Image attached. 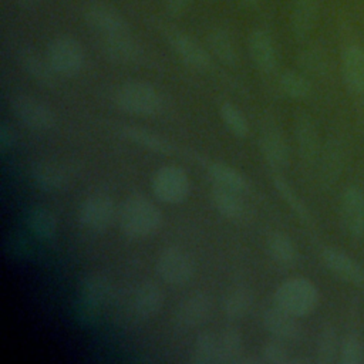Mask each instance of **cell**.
<instances>
[{"mask_svg": "<svg viewBox=\"0 0 364 364\" xmlns=\"http://www.w3.org/2000/svg\"><path fill=\"white\" fill-rule=\"evenodd\" d=\"M192 0H166L165 9L171 17H181L189 7Z\"/></svg>", "mask_w": 364, "mask_h": 364, "instance_id": "obj_45", "label": "cell"}, {"mask_svg": "<svg viewBox=\"0 0 364 364\" xmlns=\"http://www.w3.org/2000/svg\"><path fill=\"white\" fill-rule=\"evenodd\" d=\"M115 105L136 117H154L162 109V97L159 91L146 81H127L121 84L114 95Z\"/></svg>", "mask_w": 364, "mask_h": 364, "instance_id": "obj_2", "label": "cell"}, {"mask_svg": "<svg viewBox=\"0 0 364 364\" xmlns=\"http://www.w3.org/2000/svg\"><path fill=\"white\" fill-rule=\"evenodd\" d=\"M267 252L272 260L283 267H291L299 260V250L294 242L283 232H272L267 237Z\"/></svg>", "mask_w": 364, "mask_h": 364, "instance_id": "obj_30", "label": "cell"}, {"mask_svg": "<svg viewBox=\"0 0 364 364\" xmlns=\"http://www.w3.org/2000/svg\"><path fill=\"white\" fill-rule=\"evenodd\" d=\"M104 38V53L105 55L118 64H136L144 57L142 47L128 34H118Z\"/></svg>", "mask_w": 364, "mask_h": 364, "instance_id": "obj_20", "label": "cell"}, {"mask_svg": "<svg viewBox=\"0 0 364 364\" xmlns=\"http://www.w3.org/2000/svg\"><path fill=\"white\" fill-rule=\"evenodd\" d=\"M101 313H102V307H98L80 297H74L73 316L78 324L84 327H91L98 323Z\"/></svg>", "mask_w": 364, "mask_h": 364, "instance_id": "obj_40", "label": "cell"}, {"mask_svg": "<svg viewBox=\"0 0 364 364\" xmlns=\"http://www.w3.org/2000/svg\"><path fill=\"white\" fill-rule=\"evenodd\" d=\"M320 259L326 269L343 282L351 283L354 286L364 284V269L347 253L336 247H323L320 252Z\"/></svg>", "mask_w": 364, "mask_h": 364, "instance_id": "obj_12", "label": "cell"}, {"mask_svg": "<svg viewBox=\"0 0 364 364\" xmlns=\"http://www.w3.org/2000/svg\"><path fill=\"white\" fill-rule=\"evenodd\" d=\"M205 168L206 173L215 185L239 193L247 191V181L243 173L239 172L236 168L219 161H209L205 164Z\"/></svg>", "mask_w": 364, "mask_h": 364, "instance_id": "obj_28", "label": "cell"}, {"mask_svg": "<svg viewBox=\"0 0 364 364\" xmlns=\"http://www.w3.org/2000/svg\"><path fill=\"white\" fill-rule=\"evenodd\" d=\"M294 138L301 161L314 165L320 158V138L314 121L306 112H300L294 119Z\"/></svg>", "mask_w": 364, "mask_h": 364, "instance_id": "obj_14", "label": "cell"}, {"mask_svg": "<svg viewBox=\"0 0 364 364\" xmlns=\"http://www.w3.org/2000/svg\"><path fill=\"white\" fill-rule=\"evenodd\" d=\"M260 357L263 358L264 363H269V364H289L291 361L284 341L277 338L269 340L263 344Z\"/></svg>", "mask_w": 364, "mask_h": 364, "instance_id": "obj_42", "label": "cell"}, {"mask_svg": "<svg viewBox=\"0 0 364 364\" xmlns=\"http://www.w3.org/2000/svg\"><path fill=\"white\" fill-rule=\"evenodd\" d=\"M26 226L36 239L48 242L54 239L58 222L55 215L48 208L33 205L26 212Z\"/></svg>", "mask_w": 364, "mask_h": 364, "instance_id": "obj_25", "label": "cell"}, {"mask_svg": "<svg viewBox=\"0 0 364 364\" xmlns=\"http://www.w3.org/2000/svg\"><path fill=\"white\" fill-rule=\"evenodd\" d=\"M162 306L164 290L158 283L145 280L136 286L132 297V307L139 317L151 318L159 313Z\"/></svg>", "mask_w": 364, "mask_h": 364, "instance_id": "obj_21", "label": "cell"}, {"mask_svg": "<svg viewBox=\"0 0 364 364\" xmlns=\"http://www.w3.org/2000/svg\"><path fill=\"white\" fill-rule=\"evenodd\" d=\"M341 77L351 92H364V48L360 46L344 48L341 54Z\"/></svg>", "mask_w": 364, "mask_h": 364, "instance_id": "obj_19", "label": "cell"}, {"mask_svg": "<svg viewBox=\"0 0 364 364\" xmlns=\"http://www.w3.org/2000/svg\"><path fill=\"white\" fill-rule=\"evenodd\" d=\"M219 363L223 364H239L243 354V338L242 333L236 327H226L219 336Z\"/></svg>", "mask_w": 364, "mask_h": 364, "instance_id": "obj_32", "label": "cell"}, {"mask_svg": "<svg viewBox=\"0 0 364 364\" xmlns=\"http://www.w3.org/2000/svg\"><path fill=\"white\" fill-rule=\"evenodd\" d=\"M46 55L55 74L63 77L77 75L85 61L82 44L73 36H58L53 38Z\"/></svg>", "mask_w": 364, "mask_h": 364, "instance_id": "obj_4", "label": "cell"}, {"mask_svg": "<svg viewBox=\"0 0 364 364\" xmlns=\"http://www.w3.org/2000/svg\"><path fill=\"white\" fill-rule=\"evenodd\" d=\"M363 206H364V189H363Z\"/></svg>", "mask_w": 364, "mask_h": 364, "instance_id": "obj_48", "label": "cell"}, {"mask_svg": "<svg viewBox=\"0 0 364 364\" xmlns=\"http://www.w3.org/2000/svg\"><path fill=\"white\" fill-rule=\"evenodd\" d=\"M300 65L311 74H323L327 70V58L318 50H309L300 55Z\"/></svg>", "mask_w": 364, "mask_h": 364, "instance_id": "obj_43", "label": "cell"}, {"mask_svg": "<svg viewBox=\"0 0 364 364\" xmlns=\"http://www.w3.org/2000/svg\"><path fill=\"white\" fill-rule=\"evenodd\" d=\"M118 220L121 232L129 239H146L155 235L162 225L161 209L141 193L124 199Z\"/></svg>", "mask_w": 364, "mask_h": 364, "instance_id": "obj_1", "label": "cell"}, {"mask_svg": "<svg viewBox=\"0 0 364 364\" xmlns=\"http://www.w3.org/2000/svg\"><path fill=\"white\" fill-rule=\"evenodd\" d=\"M10 108L14 117L31 131H48L57 122L55 112L44 101L33 95H14L10 100Z\"/></svg>", "mask_w": 364, "mask_h": 364, "instance_id": "obj_7", "label": "cell"}, {"mask_svg": "<svg viewBox=\"0 0 364 364\" xmlns=\"http://www.w3.org/2000/svg\"><path fill=\"white\" fill-rule=\"evenodd\" d=\"M297 318L299 317L287 313L279 306H274L264 311L263 326L274 338L290 343L299 340L301 334V326Z\"/></svg>", "mask_w": 364, "mask_h": 364, "instance_id": "obj_15", "label": "cell"}, {"mask_svg": "<svg viewBox=\"0 0 364 364\" xmlns=\"http://www.w3.org/2000/svg\"><path fill=\"white\" fill-rule=\"evenodd\" d=\"M340 353V343L333 326H324L316 343V361L320 364H331Z\"/></svg>", "mask_w": 364, "mask_h": 364, "instance_id": "obj_35", "label": "cell"}, {"mask_svg": "<svg viewBox=\"0 0 364 364\" xmlns=\"http://www.w3.org/2000/svg\"><path fill=\"white\" fill-rule=\"evenodd\" d=\"M85 23L102 37L131 33L125 17L112 6L105 3H92L84 10Z\"/></svg>", "mask_w": 364, "mask_h": 364, "instance_id": "obj_10", "label": "cell"}, {"mask_svg": "<svg viewBox=\"0 0 364 364\" xmlns=\"http://www.w3.org/2000/svg\"><path fill=\"white\" fill-rule=\"evenodd\" d=\"M273 185L276 188V191L279 192V195L282 196V199L289 205V208L297 215V218L300 220H303L304 223H311L313 218L311 213L307 208V205L304 203V200L299 196V193L293 189V186L282 176V175H273L272 178Z\"/></svg>", "mask_w": 364, "mask_h": 364, "instance_id": "obj_34", "label": "cell"}, {"mask_svg": "<svg viewBox=\"0 0 364 364\" xmlns=\"http://www.w3.org/2000/svg\"><path fill=\"white\" fill-rule=\"evenodd\" d=\"M17 60L21 70L37 84L43 87L55 85V71L48 63L47 55H41L31 47H21L17 53Z\"/></svg>", "mask_w": 364, "mask_h": 364, "instance_id": "obj_16", "label": "cell"}, {"mask_svg": "<svg viewBox=\"0 0 364 364\" xmlns=\"http://www.w3.org/2000/svg\"><path fill=\"white\" fill-rule=\"evenodd\" d=\"M255 296L250 287L245 284H236L230 287L222 299V311L226 317L237 320L245 317L253 307Z\"/></svg>", "mask_w": 364, "mask_h": 364, "instance_id": "obj_27", "label": "cell"}, {"mask_svg": "<svg viewBox=\"0 0 364 364\" xmlns=\"http://www.w3.org/2000/svg\"><path fill=\"white\" fill-rule=\"evenodd\" d=\"M259 146L266 164L272 169L280 171L289 165V159H290L289 145L286 138L277 128L264 129L260 134Z\"/></svg>", "mask_w": 364, "mask_h": 364, "instance_id": "obj_18", "label": "cell"}, {"mask_svg": "<svg viewBox=\"0 0 364 364\" xmlns=\"http://www.w3.org/2000/svg\"><path fill=\"white\" fill-rule=\"evenodd\" d=\"M112 293L109 279L102 273H88L77 284L75 297L87 300L98 307H104Z\"/></svg>", "mask_w": 364, "mask_h": 364, "instance_id": "obj_23", "label": "cell"}, {"mask_svg": "<svg viewBox=\"0 0 364 364\" xmlns=\"http://www.w3.org/2000/svg\"><path fill=\"white\" fill-rule=\"evenodd\" d=\"M30 181L41 191H60L67 183V173L64 169L50 161H36L28 169Z\"/></svg>", "mask_w": 364, "mask_h": 364, "instance_id": "obj_22", "label": "cell"}, {"mask_svg": "<svg viewBox=\"0 0 364 364\" xmlns=\"http://www.w3.org/2000/svg\"><path fill=\"white\" fill-rule=\"evenodd\" d=\"M276 306L296 317L313 313L318 304V290L306 277H290L279 284L274 291Z\"/></svg>", "mask_w": 364, "mask_h": 364, "instance_id": "obj_3", "label": "cell"}, {"mask_svg": "<svg viewBox=\"0 0 364 364\" xmlns=\"http://www.w3.org/2000/svg\"><path fill=\"white\" fill-rule=\"evenodd\" d=\"M340 220L346 233L360 237L364 233L363 191L357 186H347L340 198Z\"/></svg>", "mask_w": 364, "mask_h": 364, "instance_id": "obj_13", "label": "cell"}, {"mask_svg": "<svg viewBox=\"0 0 364 364\" xmlns=\"http://www.w3.org/2000/svg\"><path fill=\"white\" fill-rule=\"evenodd\" d=\"M152 191L161 202L176 205L188 198L191 192V181L183 168L178 165H165L154 173Z\"/></svg>", "mask_w": 364, "mask_h": 364, "instance_id": "obj_6", "label": "cell"}, {"mask_svg": "<svg viewBox=\"0 0 364 364\" xmlns=\"http://www.w3.org/2000/svg\"><path fill=\"white\" fill-rule=\"evenodd\" d=\"M14 131L7 122H1L0 125V152L7 154L14 146Z\"/></svg>", "mask_w": 364, "mask_h": 364, "instance_id": "obj_44", "label": "cell"}, {"mask_svg": "<svg viewBox=\"0 0 364 364\" xmlns=\"http://www.w3.org/2000/svg\"><path fill=\"white\" fill-rule=\"evenodd\" d=\"M343 165V152L340 149V145L337 142H331L326 146L321 164H320V173L323 183H333L334 179H337Z\"/></svg>", "mask_w": 364, "mask_h": 364, "instance_id": "obj_39", "label": "cell"}, {"mask_svg": "<svg viewBox=\"0 0 364 364\" xmlns=\"http://www.w3.org/2000/svg\"><path fill=\"white\" fill-rule=\"evenodd\" d=\"M115 218V203L105 193H94L85 198L78 208L80 223L92 230L102 232L111 226Z\"/></svg>", "mask_w": 364, "mask_h": 364, "instance_id": "obj_9", "label": "cell"}, {"mask_svg": "<svg viewBox=\"0 0 364 364\" xmlns=\"http://www.w3.org/2000/svg\"><path fill=\"white\" fill-rule=\"evenodd\" d=\"M338 361L341 364H361L364 361V346L357 336H347L340 343Z\"/></svg>", "mask_w": 364, "mask_h": 364, "instance_id": "obj_41", "label": "cell"}, {"mask_svg": "<svg viewBox=\"0 0 364 364\" xmlns=\"http://www.w3.org/2000/svg\"><path fill=\"white\" fill-rule=\"evenodd\" d=\"M121 135L125 139L155 154H171L173 151V145L169 139L141 127H124L121 128Z\"/></svg>", "mask_w": 364, "mask_h": 364, "instance_id": "obj_29", "label": "cell"}, {"mask_svg": "<svg viewBox=\"0 0 364 364\" xmlns=\"http://www.w3.org/2000/svg\"><path fill=\"white\" fill-rule=\"evenodd\" d=\"M210 313V296L205 291H193L179 301L175 311V323L179 328L192 330L206 323Z\"/></svg>", "mask_w": 364, "mask_h": 364, "instance_id": "obj_11", "label": "cell"}, {"mask_svg": "<svg viewBox=\"0 0 364 364\" xmlns=\"http://www.w3.org/2000/svg\"><path fill=\"white\" fill-rule=\"evenodd\" d=\"M318 0H294L290 13V28L297 40L306 38L316 26Z\"/></svg>", "mask_w": 364, "mask_h": 364, "instance_id": "obj_24", "label": "cell"}, {"mask_svg": "<svg viewBox=\"0 0 364 364\" xmlns=\"http://www.w3.org/2000/svg\"><path fill=\"white\" fill-rule=\"evenodd\" d=\"M191 363L193 364H216L219 363L218 336L210 331H202L196 336L192 350Z\"/></svg>", "mask_w": 364, "mask_h": 364, "instance_id": "obj_33", "label": "cell"}, {"mask_svg": "<svg viewBox=\"0 0 364 364\" xmlns=\"http://www.w3.org/2000/svg\"><path fill=\"white\" fill-rule=\"evenodd\" d=\"M240 3V6L246 7V9H252L256 7L257 4H260L263 0H237Z\"/></svg>", "mask_w": 364, "mask_h": 364, "instance_id": "obj_46", "label": "cell"}, {"mask_svg": "<svg viewBox=\"0 0 364 364\" xmlns=\"http://www.w3.org/2000/svg\"><path fill=\"white\" fill-rule=\"evenodd\" d=\"M219 115L225 124V127L239 138H245L249 134V122L245 117L243 111L236 107L233 102L225 101L219 107Z\"/></svg>", "mask_w": 364, "mask_h": 364, "instance_id": "obj_37", "label": "cell"}, {"mask_svg": "<svg viewBox=\"0 0 364 364\" xmlns=\"http://www.w3.org/2000/svg\"><path fill=\"white\" fill-rule=\"evenodd\" d=\"M210 202L213 208L229 220H240L245 216L246 206L239 192L213 185L210 189Z\"/></svg>", "mask_w": 364, "mask_h": 364, "instance_id": "obj_26", "label": "cell"}, {"mask_svg": "<svg viewBox=\"0 0 364 364\" xmlns=\"http://www.w3.org/2000/svg\"><path fill=\"white\" fill-rule=\"evenodd\" d=\"M209 1H213V0H209Z\"/></svg>", "mask_w": 364, "mask_h": 364, "instance_id": "obj_49", "label": "cell"}, {"mask_svg": "<svg viewBox=\"0 0 364 364\" xmlns=\"http://www.w3.org/2000/svg\"><path fill=\"white\" fill-rule=\"evenodd\" d=\"M4 255L14 262H26L31 257V243L23 232L11 230L4 236L3 240Z\"/></svg>", "mask_w": 364, "mask_h": 364, "instance_id": "obj_38", "label": "cell"}, {"mask_svg": "<svg viewBox=\"0 0 364 364\" xmlns=\"http://www.w3.org/2000/svg\"><path fill=\"white\" fill-rule=\"evenodd\" d=\"M164 36L169 47L185 65L195 71H206L210 68L212 60L209 53L189 34L178 28L168 27L164 30Z\"/></svg>", "mask_w": 364, "mask_h": 364, "instance_id": "obj_8", "label": "cell"}, {"mask_svg": "<svg viewBox=\"0 0 364 364\" xmlns=\"http://www.w3.org/2000/svg\"><path fill=\"white\" fill-rule=\"evenodd\" d=\"M208 47L212 54L226 65H235L237 51L230 33L222 27H215L208 34Z\"/></svg>", "mask_w": 364, "mask_h": 364, "instance_id": "obj_31", "label": "cell"}, {"mask_svg": "<svg viewBox=\"0 0 364 364\" xmlns=\"http://www.w3.org/2000/svg\"><path fill=\"white\" fill-rule=\"evenodd\" d=\"M249 54L256 67L263 73L274 71L277 65V54L270 34L263 28H255L247 38Z\"/></svg>", "mask_w": 364, "mask_h": 364, "instance_id": "obj_17", "label": "cell"}, {"mask_svg": "<svg viewBox=\"0 0 364 364\" xmlns=\"http://www.w3.org/2000/svg\"><path fill=\"white\" fill-rule=\"evenodd\" d=\"M155 270L162 282L171 286H183L195 274V262L179 246L164 247L155 262Z\"/></svg>", "mask_w": 364, "mask_h": 364, "instance_id": "obj_5", "label": "cell"}, {"mask_svg": "<svg viewBox=\"0 0 364 364\" xmlns=\"http://www.w3.org/2000/svg\"><path fill=\"white\" fill-rule=\"evenodd\" d=\"M279 87L284 95L293 100H303L311 92V82L301 73L286 70L279 77Z\"/></svg>", "mask_w": 364, "mask_h": 364, "instance_id": "obj_36", "label": "cell"}, {"mask_svg": "<svg viewBox=\"0 0 364 364\" xmlns=\"http://www.w3.org/2000/svg\"><path fill=\"white\" fill-rule=\"evenodd\" d=\"M21 7H26V9H30L33 6H36L40 0H16Z\"/></svg>", "mask_w": 364, "mask_h": 364, "instance_id": "obj_47", "label": "cell"}]
</instances>
